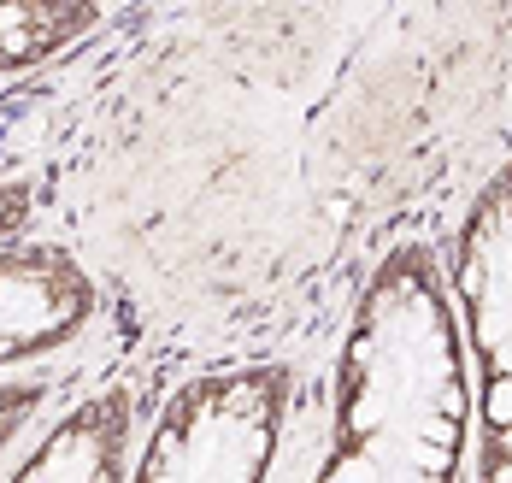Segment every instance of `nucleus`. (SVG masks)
<instances>
[{
  "mask_svg": "<svg viewBox=\"0 0 512 483\" xmlns=\"http://www.w3.org/2000/svg\"><path fill=\"white\" fill-rule=\"evenodd\" d=\"M489 419H495V425H512V383L507 377L489 389Z\"/></svg>",
  "mask_w": 512,
  "mask_h": 483,
  "instance_id": "nucleus-3",
  "label": "nucleus"
},
{
  "mask_svg": "<svg viewBox=\"0 0 512 483\" xmlns=\"http://www.w3.org/2000/svg\"><path fill=\"white\" fill-rule=\"evenodd\" d=\"M324 483H377V466H371V454H354V460H342Z\"/></svg>",
  "mask_w": 512,
  "mask_h": 483,
  "instance_id": "nucleus-1",
  "label": "nucleus"
},
{
  "mask_svg": "<svg viewBox=\"0 0 512 483\" xmlns=\"http://www.w3.org/2000/svg\"><path fill=\"white\" fill-rule=\"evenodd\" d=\"M0 6H6V0H0Z\"/></svg>",
  "mask_w": 512,
  "mask_h": 483,
  "instance_id": "nucleus-6",
  "label": "nucleus"
},
{
  "mask_svg": "<svg viewBox=\"0 0 512 483\" xmlns=\"http://www.w3.org/2000/svg\"><path fill=\"white\" fill-rule=\"evenodd\" d=\"M348 425H354V430H377V425H383V407H377V395H359L354 413H348Z\"/></svg>",
  "mask_w": 512,
  "mask_h": 483,
  "instance_id": "nucleus-2",
  "label": "nucleus"
},
{
  "mask_svg": "<svg viewBox=\"0 0 512 483\" xmlns=\"http://www.w3.org/2000/svg\"><path fill=\"white\" fill-rule=\"evenodd\" d=\"M489 483H512V460H501V466L489 472Z\"/></svg>",
  "mask_w": 512,
  "mask_h": 483,
  "instance_id": "nucleus-5",
  "label": "nucleus"
},
{
  "mask_svg": "<svg viewBox=\"0 0 512 483\" xmlns=\"http://www.w3.org/2000/svg\"><path fill=\"white\" fill-rule=\"evenodd\" d=\"M442 413H448V419H460V413H465V389H460V383H448V389H442Z\"/></svg>",
  "mask_w": 512,
  "mask_h": 483,
  "instance_id": "nucleus-4",
  "label": "nucleus"
}]
</instances>
